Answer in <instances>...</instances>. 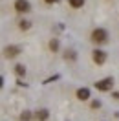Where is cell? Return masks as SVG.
I'll return each mask as SVG.
<instances>
[{"mask_svg": "<svg viewBox=\"0 0 119 121\" xmlns=\"http://www.w3.org/2000/svg\"><path fill=\"white\" fill-rule=\"evenodd\" d=\"M99 106H101V103H99V101H94V103H92V108H99Z\"/></svg>", "mask_w": 119, "mask_h": 121, "instance_id": "4fadbf2b", "label": "cell"}, {"mask_svg": "<svg viewBox=\"0 0 119 121\" xmlns=\"http://www.w3.org/2000/svg\"><path fill=\"white\" fill-rule=\"evenodd\" d=\"M30 26L31 24L28 22V20H20V22H18V28H20V30H30Z\"/></svg>", "mask_w": 119, "mask_h": 121, "instance_id": "30bf717a", "label": "cell"}, {"mask_svg": "<svg viewBox=\"0 0 119 121\" xmlns=\"http://www.w3.org/2000/svg\"><path fill=\"white\" fill-rule=\"evenodd\" d=\"M20 53V48L18 46H8V48H4V55L8 57V59H13Z\"/></svg>", "mask_w": 119, "mask_h": 121, "instance_id": "277c9868", "label": "cell"}, {"mask_svg": "<svg viewBox=\"0 0 119 121\" xmlns=\"http://www.w3.org/2000/svg\"><path fill=\"white\" fill-rule=\"evenodd\" d=\"M15 72H17V75H18V77L26 75V68H24V64H17V66H15Z\"/></svg>", "mask_w": 119, "mask_h": 121, "instance_id": "ba28073f", "label": "cell"}, {"mask_svg": "<svg viewBox=\"0 0 119 121\" xmlns=\"http://www.w3.org/2000/svg\"><path fill=\"white\" fill-rule=\"evenodd\" d=\"M15 9L18 13H28V11H30V2H28V0H17Z\"/></svg>", "mask_w": 119, "mask_h": 121, "instance_id": "3957f363", "label": "cell"}, {"mask_svg": "<svg viewBox=\"0 0 119 121\" xmlns=\"http://www.w3.org/2000/svg\"><path fill=\"white\" fill-rule=\"evenodd\" d=\"M112 97H115V99H119V92H115V94H112Z\"/></svg>", "mask_w": 119, "mask_h": 121, "instance_id": "5bb4252c", "label": "cell"}, {"mask_svg": "<svg viewBox=\"0 0 119 121\" xmlns=\"http://www.w3.org/2000/svg\"><path fill=\"white\" fill-rule=\"evenodd\" d=\"M50 48H51L53 52H55V50H59V40H57V39H53L51 42H50Z\"/></svg>", "mask_w": 119, "mask_h": 121, "instance_id": "7c38bea8", "label": "cell"}, {"mask_svg": "<svg viewBox=\"0 0 119 121\" xmlns=\"http://www.w3.org/2000/svg\"><path fill=\"white\" fill-rule=\"evenodd\" d=\"M20 119L22 121H30L31 119V112H22L20 114Z\"/></svg>", "mask_w": 119, "mask_h": 121, "instance_id": "8fae6325", "label": "cell"}, {"mask_svg": "<svg viewBox=\"0 0 119 121\" xmlns=\"http://www.w3.org/2000/svg\"><path fill=\"white\" fill-rule=\"evenodd\" d=\"M44 2H48V4H53V2H57V0H44Z\"/></svg>", "mask_w": 119, "mask_h": 121, "instance_id": "2e32d148", "label": "cell"}, {"mask_svg": "<svg viewBox=\"0 0 119 121\" xmlns=\"http://www.w3.org/2000/svg\"><path fill=\"white\" fill-rule=\"evenodd\" d=\"M48 116H50V112H48L46 108H42V110H38V112L35 114V117H37L38 121H46V119H48Z\"/></svg>", "mask_w": 119, "mask_h": 121, "instance_id": "52a82bcc", "label": "cell"}, {"mask_svg": "<svg viewBox=\"0 0 119 121\" xmlns=\"http://www.w3.org/2000/svg\"><path fill=\"white\" fill-rule=\"evenodd\" d=\"M92 40L95 42V44H104L106 40H108V33L101 28H97V30L92 31Z\"/></svg>", "mask_w": 119, "mask_h": 121, "instance_id": "6da1fadb", "label": "cell"}, {"mask_svg": "<svg viewBox=\"0 0 119 121\" xmlns=\"http://www.w3.org/2000/svg\"><path fill=\"white\" fill-rule=\"evenodd\" d=\"M112 86H114V79H112V77H106V79H103V81H97V83H95V88H97V90H101V92L110 90Z\"/></svg>", "mask_w": 119, "mask_h": 121, "instance_id": "7a4b0ae2", "label": "cell"}, {"mask_svg": "<svg viewBox=\"0 0 119 121\" xmlns=\"http://www.w3.org/2000/svg\"><path fill=\"white\" fill-rule=\"evenodd\" d=\"M92 57H94V62H97V64H103L104 60H106V53H104L103 50H95Z\"/></svg>", "mask_w": 119, "mask_h": 121, "instance_id": "5b68a950", "label": "cell"}, {"mask_svg": "<svg viewBox=\"0 0 119 121\" xmlns=\"http://www.w3.org/2000/svg\"><path fill=\"white\" fill-rule=\"evenodd\" d=\"M88 97H90V90H88V88H79V90H77V99L86 101Z\"/></svg>", "mask_w": 119, "mask_h": 121, "instance_id": "8992f818", "label": "cell"}, {"mask_svg": "<svg viewBox=\"0 0 119 121\" xmlns=\"http://www.w3.org/2000/svg\"><path fill=\"white\" fill-rule=\"evenodd\" d=\"M70 6L72 8H82L84 6V0H70Z\"/></svg>", "mask_w": 119, "mask_h": 121, "instance_id": "9c48e42d", "label": "cell"}, {"mask_svg": "<svg viewBox=\"0 0 119 121\" xmlns=\"http://www.w3.org/2000/svg\"><path fill=\"white\" fill-rule=\"evenodd\" d=\"M2 86H4V79L0 77V88H2Z\"/></svg>", "mask_w": 119, "mask_h": 121, "instance_id": "9a60e30c", "label": "cell"}]
</instances>
